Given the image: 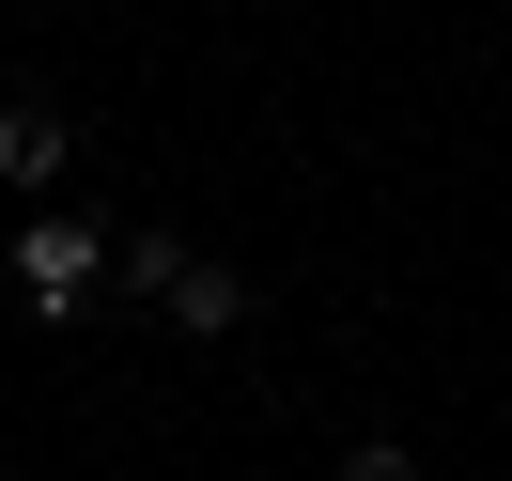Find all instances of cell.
Here are the masks:
<instances>
[{"label": "cell", "mask_w": 512, "mask_h": 481, "mask_svg": "<svg viewBox=\"0 0 512 481\" xmlns=\"http://www.w3.org/2000/svg\"><path fill=\"white\" fill-rule=\"evenodd\" d=\"M109 249H125L109 218H78V202H32V218L0 233V280H16V311H32V326H78V311L109 295Z\"/></svg>", "instance_id": "1"}, {"label": "cell", "mask_w": 512, "mask_h": 481, "mask_svg": "<svg viewBox=\"0 0 512 481\" xmlns=\"http://www.w3.org/2000/svg\"><path fill=\"white\" fill-rule=\"evenodd\" d=\"M63 171H78V125L47 94H0V187H16V202H63Z\"/></svg>", "instance_id": "2"}, {"label": "cell", "mask_w": 512, "mask_h": 481, "mask_svg": "<svg viewBox=\"0 0 512 481\" xmlns=\"http://www.w3.org/2000/svg\"><path fill=\"white\" fill-rule=\"evenodd\" d=\"M156 326L233 342V326H249V264H233V249H187V264H171V295H156Z\"/></svg>", "instance_id": "3"}, {"label": "cell", "mask_w": 512, "mask_h": 481, "mask_svg": "<svg viewBox=\"0 0 512 481\" xmlns=\"http://www.w3.org/2000/svg\"><path fill=\"white\" fill-rule=\"evenodd\" d=\"M171 264H187V233H125V249H109V295H140V311H156Z\"/></svg>", "instance_id": "4"}, {"label": "cell", "mask_w": 512, "mask_h": 481, "mask_svg": "<svg viewBox=\"0 0 512 481\" xmlns=\"http://www.w3.org/2000/svg\"><path fill=\"white\" fill-rule=\"evenodd\" d=\"M326 481H419V450H404V435H357V450H342Z\"/></svg>", "instance_id": "5"}]
</instances>
